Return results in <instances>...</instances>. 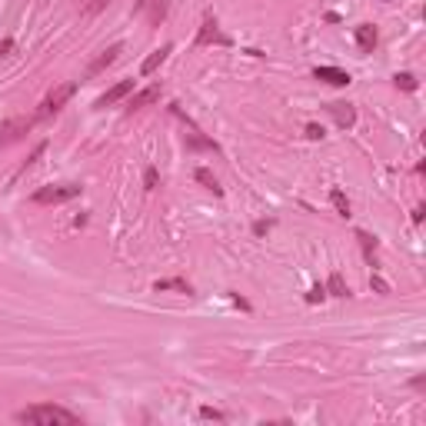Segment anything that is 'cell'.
I'll list each match as a JSON object with an SVG mask.
<instances>
[{
  "instance_id": "obj_1",
  "label": "cell",
  "mask_w": 426,
  "mask_h": 426,
  "mask_svg": "<svg viewBox=\"0 0 426 426\" xmlns=\"http://www.w3.org/2000/svg\"><path fill=\"white\" fill-rule=\"evenodd\" d=\"M17 423H30V426H77L80 416L70 413L64 407H53V403H37V407H24L14 416Z\"/></svg>"
},
{
  "instance_id": "obj_2",
  "label": "cell",
  "mask_w": 426,
  "mask_h": 426,
  "mask_svg": "<svg viewBox=\"0 0 426 426\" xmlns=\"http://www.w3.org/2000/svg\"><path fill=\"white\" fill-rule=\"evenodd\" d=\"M73 94H77V84H73V80H70V84H57V87L51 90V94H47L44 100H40L37 120H47V117H53L57 110H64V103H67L70 97H73Z\"/></svg>"
},
{
  "instance_id": "obj_3",
  "label": "cell",
  "mask_w": 426,
  "mask_h": 426,
  "mask_svg": "<svg viewBox=\"0 0 426 426\" xmlns=\"http://www.w3.org/2000/svg\"><path fill=\"white\" fill-rule=\"evenodd\" d=\"M80 184H57V187H40L34 193V204L51 206V204H67L73 197H80Z\"/></svg>"
},
{
  "instance_id": "obj_4",
  "label": "cell",
  "mask_w": 426,
  "mask_h": 426,
  "mask_svg": "<svg viewBox=\"0 0 426 426\" xmlns=\"http://www.w3.org/2000/svg\"><path fill=\"white\" fill-rule=\"evenodd\" d=\"M34 123H37V117H14V120H7V123H0V147L17 143L20 136L27 134Z\"/></svg>"
},
{
  "instance_id": "obj_5",
  "label": "cell",
  "mask_w": 426,
  "mask_h": 426,
  "mask_svg": "<svg viewBox=\"0 0 426 426\" xmlns=\"http://www.w3.org/2000/svg\"><path fill=\"white\" fill-rule=\"evenodd\" d=\"M167 10H170V0H140V3L134 7L136 17H147L150 24H154V27L163 17H167Z\"/></svg>"
},
{
  "instance_id": "obj_6",
  "label": "cell",
  "mask_w": 426,
  "mask_h": 426,
  "mask_svg": "<svg viewBox=\"0 0 426 426\" xmlns=\"http://www.w3.org/2000/svg\"><path fill=\"white\" fill-rule=\"evenodd\" d=\"M197 44H200V47H206V44H220V47H227V44H230V37L220 34V24H217V20L206 17L204 27H200V34H197Z\"/></svg>"
},
{
  "instance_id": "obj_7",
  "label": "cell",
  "mask_w": 426,
  "mask_h": 426,
  "mask_svg": "<svg viewBox=\"0 0 426 426\" xmlns=\"http://www.w3.org/2000/svg\"><path fill=\"white\" fill-rule=\"evenodd\" d=\"M120 51H123L120 44H110V47H107V51H103L100 57H97V60H94V64H90V67L84 70V77H97V73H103V70H107V67H110V64H114V60L120 57Z\"/></svg>"
},
{
  "instance_id": "obj_8",
  "label": "cell",
  "mask_w": 426,
  "mask_h": 426,
  "mask_svg": "<svg viewBox=\"0 0 426 426\" xmlns=\"http://www.w3.org/2000/svg\"><path fill=\"white\" fill-rule=\"evenodd\" d=\"M313 77H317V80H323V84H330V87H346L350 84V73L340 70V67H317L313 70Z\"/></svg>"
},
{
  "instance_id": "obj_9",
  "label": "cell",
  "mask_w": 426,
  "mask_h": 426,
  "mask_svg": "<svg viewBox=\"0 0 426 426\" xmlns=\"http://www.w3.org/2000/svg\"><path fill=\"white\" fill-rule=\"evenodd\" d=\"M127 94H134V80H120V84H114L107 94H103L100 100H97V107H114L117 100H123Z\"/></svg>"
},
{
  "instance_id": "obj_10",
  "label": "cell",
  "mask_w": 426,
  "mask_h": 426,
  "mask_svg": "<svg viewBox=\"0 0 426 426\" xmlns=\"http://www.w3.org/2000/svg\"><path fill=\"white\" fill-rule=\"evenodd\" d=\"M376 40H380V37H376L373 24H360V27H357V47H360V51L373 53L376 51Z\"/></svg>"
},
{
  "instance_id": "obj_11",
  "label": "cell",
  "mask_w": 426,
  "mask_h": 426,
  "mask_svg": "<svg viewBox=\"0 0 426 426\" xmlns=\"http://www.w3.org/2000/svg\"><path fill=\"white\" fill-rule=\"evenodd\" d=\"M170 53H173V44H163L160 51H154V53H150V57H147V60H143V67H140V73H143V77H150V73H154V70L160 67V64H163V60H167Z\"/></svg>"
},
{
  "instance_id": "obj_12",
  "label": "cell",
  "mask_w": 426,
  "mask_h": 426,
  "mask_svg": "<svg viewBox=\"0 0 426 426\" xmlns=\"http://www.w3.org/2000/svg\"><path fill=\"white\" fill-rule=\"evenodd\" d=\"M154 100H160V87H143V90H136L134 97H130V110H140V107H147V103H154Z\"/></svg>"
},
{
  "instance_id": "obj_13",
  "label": "cell",
  "mask_w": 426,
  "mask_h": 426,
  "mask_svg": "<svg viewBox=\"0 0 426 426\" xmlns=\"http://www.w3.org/2000/svg\"><path fill=\"white\" fill-rule=\"evenodd\" d=\"M330 114H333V120H337L340 127H353V120H357L353 103H330Z\"/></svg>"
},
{
  "instance_id": "obj_14",
  "label": "cell",
  "mask_w": 426,
  "mask_h": 426,
  "mask_svg": "<svg viewBox=\"0 0 426 426\" xmlns=\"http://www.w3.org/2000/svg\"><path fill=\"white\" fill-rule=\"evenodd\" d=\"M357 240H360V247H363V254H366V263L376 267V240L366 230H357Z\"/></svg>"
},
{
  "instance_id": "obj_15",
  "label": "cell",
  "mask_w": 426,
  "mask_h": 426,
  "mask_svg": "<svg viewBox=\"0 0 426 426\" xmlns=\"http://www.w3.org/2000/svg\"><path fill=\"white\" fill-rule=\"evenodd\" d=\"M154 290H157V293H163V290H180V293H187V296H190V293H193V287H190L187 280H157Z\"/></svg>"
},
{
  "instance_id": "obj_16",
  "label": "cell",
  "mask_w": 426,
  "mask_h": 426,
  "mask_svg": "<svg viewBox=\"0 0 426 426\" xmlns=\"http://www.w3.org/2000/svg\"><path fill=\"white\" fill-rule=\"evenodd\" d=\"M330 204L337 206V213H340V217H350V200H346V193H343L340 187L330 190Z\"/></svg>"
},
{
  "instance_id": "obj_17",
  "label": "cell",
  "mask_w": 426,
  "mask_h": 426,
  "mask_svg": "<svg viewBox=\"0 0 426 426\" xmlns=\"http://www.w3.org/2000/svg\"><path fill=\"white\" fill-rule=\"evenodd\" d=\"M326 290L333 293V296H350V287L343 283L340 273H330V283H326Z\"/></svg>"
},
{
  "instance_id": "obj_18",
  "label": "cell",
  "mask_w": 426,
  "mask_h": 426,
  "mask_svg": "<svg viewBox=\"0 0 426 426\" xmlns=\"http://www.w3.org/2000/svg\"><path fill=\"white\" fill-rule=\"evenodd\" d=\"M197 180H200V184H204L206 190H213V193H217V197H220V193H223V190L217 187V180H213V173H210V170H204V167H200V170H197Z\"/></svg>"
},
{
  "instance_id": "obj_19",
  "label": "cell",
  "mask_w": 426,
  "mask_h": 426,
  "mask_svg": "<svg viewBox=\"0 0 426 426\" xmlns=\"http://www.w3.org/2000/svg\"><path fill=\"white\" fill-rule=\"evenodd\" d=\"M393 80H396V87H403V90H416V77L413 73H396Z\"/></svg>"
},
{
  "instance_id": "obj_20",
  "label": "cell",
  "mask_w": 426,
  "mask_h": 426,
  "mask_svg": "<svg viewBox=\"0 0 426 426\" xmlns=\"http://www.w3.org/2000/svg\"><path fill=\"white\" fill-rule=\"evenodd\" d=\"M323 296H326V287H320V283H317V287L307 293V303H320Z\"/></svg>"
},
{
  "instance_id": "obj_21",
  "label": "cell",
  "mask_w": 426,
  "mask_h": 426,
  "mask_svg": "<svg viewBox=\"0 0 426 426\" xmlns=\"http://www.w3.org/2000/svg\"><path fill=\"white\" fill-rule=\"evenodd\" d=\"M157 180H160V177H157L154 167H150V170L143 173V187H147V190H157Z\"/></svg>"
},
{
  "instance_id": "obj_22",
  "label": "cell",
  "mask_w": 426,
  "mask_h": 426,
  "mask_svg": "<svg viewBox=\"0 0 426 426\" xmlns=\"http://www.w3.org/2000/svg\"><path fill=\"white\" fill-rule=\"evenodd\" d=\"M270 227H273L270 220H256V223H254V233H256V237H263V233H267Z\"/></svg>"
},
{
  "instance_id": "obj_23",
  "label": "cell",
  "mask_w": 426,
  "mask_h": 426,
  "mask_svg": "<svg viewBox=\"0 0 426 426\" xmlns=\"http://www.w3.org/2000/svg\"><path fill=\"white\" fill-rule=\"evenodd\" d=\"M10 51H14V40H10V37H3V40H0V57H7Z\"/></svg>"
},
{
  "instance_id": "obj_24",
  "label": "cell",
  "mask_w": 426,
  "mask_h": 426,
  "mask_svg": "<svg viewBox=\"0 0 426 426\" xmlns=\"http://www.w3.org/2000/svg\"><path fill=\"white\" fill-rule=\"evenodd\" d=\"M307 136H313V140H320V136H323V127H317V123H310V127H307Z\"/></svg>"
},
{
  "instance_id": "obj_25",
  "label": "cell",
  "mask_w": 426,
  "mask_h": 426,
  "mask_svg": "<svg viewBox=\"0 0 426 426\" xmlns=\"http://www.w3.org/2000/svg\"><path fill=\"white\" fill-rule=\"evenodd\" d=\"M373 287H376V290H380V293H387V290H390V287H387V283H383L380 276H373Z\"/></svg>"
}]
</instances>
